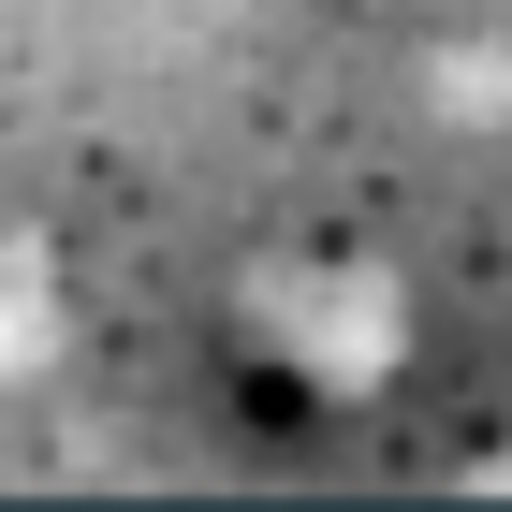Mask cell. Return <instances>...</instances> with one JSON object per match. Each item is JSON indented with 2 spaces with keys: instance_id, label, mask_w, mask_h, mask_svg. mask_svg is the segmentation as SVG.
Wrapping results in <instances>:
<instances>
[{
  "instance_id": "1",
  "label": "cell",
  "mask_w": 512,
  "mask_h": 512,
  "mask_svg": "<svg viewBox=\"0 0 512 512\" xmlns=\"http://www.w3.org/2000/svg\"><path fill=\"white\" fill-rule=\"evenodd\" d=\"M44 352H59V278L44 249H0V381H44Z\"/></svg>"
}]
</instances>
